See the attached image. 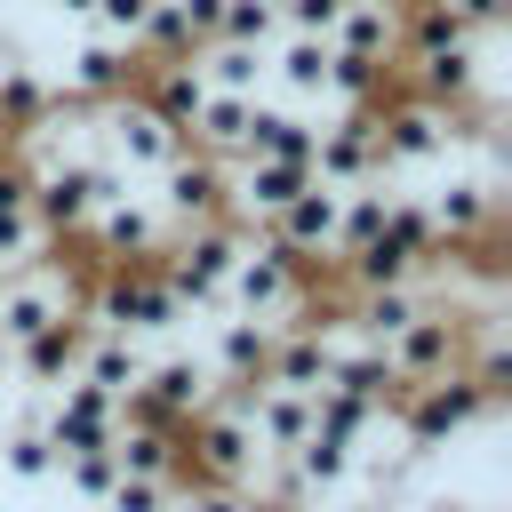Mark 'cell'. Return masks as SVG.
Here are the masks:
<instances>
[{"label": "cell", "instance_id": "obj_17", "mask_svg": "<svg viewBox=\"0 0 512 512\" xmlns=\"http://www.w3.org/2000/svg\"><path fill=\"white\" fill-rule=\"evenodd\" d=\"M80 352H88V320L64 312V320L32 328L24 344H8V384H24V392H56V384H72Z\"/></svg>", "mask_w": 512, "mask_h": 512}, {"label": "cell", "instance_id": "obj_14", "mask_svg": "<svg viewBox=\"0 0 512 512\" xmlns=\"http://www.w3.org/2000/svg\"><path fill=\"white\" fill-rule=\"evenodd\" d=\"M384 360L400 368V384H432V376H448V368L464 360V320L432 296V304H424V312L384 344Z\"/></svg>", "mask_w": 512, "mask_h": 512}, {"label": "cell", "instance_id": "obj_19", "mask_svg": "<svg viewBox=\"0 0 512 512\" xmlns=\"http://www.w3.org/2000/svg\"><path fill=\"white\" fill-rule=\"evenodd\" d=\"M328 64H336V48L320 40V32H280L272 48H264V96H288V104H320V88H328Z\"/></svg>", "mask_w": 512, "mask_h": 512}, {"label": "cell", "instance_id": "obj_6", "mask_svg": "<svg viewBox=\"0 0 512 512\" xmlns=\"http://www.w3.org/2000/svg\"><path fill=\"white\" fill-rule=\"evenodd\" d=\"M504 400H488L464 368H448V376H432V384H408L400 400H392V424H400V440L416 448V456H440L448 440H464L472 424H488Z\"/></svg>", "mask_w": 512, "mask_h": 512}, {"label": "cell", "instance_id": "obj_31", "mask_svg": "<svg viewBox=\"0 0 512 512\" xmlns=\"http://www.w3.org/2000/svg\"><path fill=\"white\" fill-rule=\"evenodd\" d=\"M0 384H8V336H0Z\"/></svg>", "mask_w": 512, "mask_h": 512}, {"label": "cell", "instance_id": "obj_22", "mask_svg": "<svg viewBox=\"0 0 512 512\" xmlns=\"http://www.w3.org/2000/svg\"><path fill=\"white\" fill-rule=\"evenodd\" d=\"M144 360H152V344H128V336L88 328V352H80L72 384H88V392H104L112 408H128V400H136V384H144Z\"/></svg>", "mask_w": 512, "mask_h": 512}, {"label": "cell", "instance_id": "obj_15", "mask_svg": "<svg viewBox=\"0 0 512 512\" xmlns=\"http://www.w3.org/2000/svg\"><path fill=\"white\" fill-rule=\"evenodd\" d=\"M40 432H48L56 456H88V448H112L120 408L88 384H56V392H40Z\"/></svg>", "mask_w": 512, "mask_h": 512}, {"label": "cell", "instance_id": "obj_24", "mask_svg": "<svg viewBox=\"0 0 512 512\" xmlns=\"http://www.w3.org/2000/svg\"><path fill=\"white\" fill-rule=\"evenodd\" d=\"M192 152H208V160H240V152H248V96L208 88V104H200V120H192Z\"/></svg>", "mask_w": 512, "mask_h": 512}, {"label": "cell", "instance_id": "obj_20", "mask_svg": "<svg viewBox=\"0 0 512 512\" xmlns=\"http://www.w3.org/2000/svg\"><path fill=\"white\" fill-rule=\"evenodd\" d=\"M312 136H320V112L288 104V96H248V152L256 160H296L312 168Z\"/></svg>", "mask_w": 512, "mask_h": 512}, {"label": "cell", "instance_id": "obj_27", "mask_svg": "<svg viewBox=\"0 0 512 512\" xmlns=\"http://www.w3.org/2000/svg\"><path fill=\"white\" fill-rule=\"evenodd\" d=\"M176 488L184 480H136V472H120L96 512H176Z\"/></svg>", "mask_w": 512, "mask_h": 512}, {"label": "cell", "instance_id": "obj_18", "mask_svg": "<svg viewBox=\"0 0 512 512\" xmlns=\"http://www.w3.org/2000/svg\"><path fill=\"white\" fill-rule=\"evenodd\" d=\"M200 352H208V368L224 376V392H240V384H264L272 328L248 320V312H200Z\"/></svg>", "mask_w": 512, "mask_h": 512}, {"label": "cell", "instance_id": "obj_9", "mask_svg": "<svg viewBox=\"0 0 512 512\" xmlns=\"http://www.w3.org/2000/svg\"><path fill=\"white\" fill-rule=\"evenodd\" d=\"M64 312H80V272L64 256H32V264L0 272V336L8 344H24L32 328H48Z\"/></svg>", "mask_w": 512, "mask_h": 512}, {"label": "cell", "instance_id": "obj_8", "mask_svg": "<svg viewBox=\"0 0 512 512\" xmlns=\"http://www.w3.org/2000/svg\"><path fill=\"white\" fill-rule=\"evenodd\" d=\"M184 480H224V488H256L264 480V440L248 432V416L232 408V400H216V408H200L184 432Z\"/></svg>", "mask_w": 512, "mask_h": 512}, {"label": "cell", "instance_id": "obj_11", "mask_svg": "<svg viewBox=\"0 0 512 512\" xmlns=\"http://www.w3.org/2000/svg\"><path fill=\"white\" fill-rule=\"evenodd\" d=\"M136 72H144V56H136L128 40H104V32H88V24H80V40L64 48V64H56L48 80H56V96H64V104H104V96L136 88Z\"/></svg>", "mask_w": 512, "mask_h": 512}, {"label": "cell", "instance_id": "obj_5", "mask_svg": "<svg viewBox=\"0 0 512 512\" xmlns=\"http://www.w3.org/2000/svg\"><path fill=\"white\" fill-rule=\"evenodd\" d=\"M240 248H248V224H240V216H216V224L168 232V248H160L152 264H160V280L176 288L184 312H216V304H224V280H232V264H240Z\"/></svg>", "mask_w": 512, "mask_h": 512}, {"label": "cell", "instance_id": "obj_33", "mask_svg": "<svg viewBox=\"0 0 512 512\" xmlns=\"http://www.w3.org/2000/svg\"><path fill=\"white\" fill-rule=\"evenodd\" d=\"M0 64H8V32H0Z\"/></svg>", "mask_w": 512, "mask_h": 512}, {"label": "cell", "instance_id": "obj_2", "mask_svg": "<svg viewBox=\"0 0 512 512\" xmlns=\"http://www.w3.org/2000/svg\"><path fill=\"white\" fill-rule=\"evenodd\" d=\"M464 128H472V112L432 104V96H416V88L376 96V160H384V184L424 176V168H448L456 144H464Z\"/></svg>", "mask_w": 512, "mask_h": 512}, {"label": "cell", "instance_id": "obj_7", "mask_svg": "<svg viewBox=\"0 0 512 512\" xmlns=\"http://www.w3.org/2000/svg\"><path fill=\"white\" fill-rule=\"evenodd\" d=\"M224 400V376L208 368V352L200 344H152V360H144V384H136V400L120 408V416H152V424H192L200 408H216Z\"/></svg>", "mask_w": 512, "mask_h": 512}, {"label": "cell", "instance_id": "obj_29", "mask_svg": "<svg viewBox=\"0 0 512 512\" xmlns=\"http://www.w3.org/2000/svg\"><path fill=\"white\" fill-rule=\"evenodd\" d=\"M272 8H280V32H320V40H328L336 0H272Z\"/></svg>", "mask_w": 512, "mask_h": 512}, {"label": "cell", "instance_id": "obj_12", "mask_svg": "<svg viewBox=\"0 0 512 512\" xmlns=\"http://www.w3.org/2000/svg\"><path fill=\"white\" fill-rule=\"evenodd\" d=\"M336 200H344V192L312 176V184H304V192L264 224V240H272L280 256H296L304 272H336Z\"/></svg>", "mask_w": 512, "mask_h": 512}, {"label": "cell", "instance_id": "obj_13", "mask_svg": "<svg viewBox=\"0 0 512 512\" xmlns=\"http://www.w3.org/2000/svg\"><path fill=\"white\" fill-rule=\"evenodd\" d=\"M312 176L336 184V192L384 176V160H376V104H360V112H328V120H320V136H312Z\"/></svg>", "mask_w": 512, "mask_h": 512}, {"label": "cell", "instance_id": "obj_25", "mask_svg": "<svg viewBox=\"0 0 512 512\" xmlns=\"http://www.w3.org/2000/svg\"><path fill=\"white\" fill-rule=\"evenodd\" d=\"M200 72L224 96H264V48H248V40H208L200 48Z\"/></svg>", "mask_w": 512, "mask_h": 512}, {"label": "cell", "instance_id": "obj_28", "mask_svg": "<svg viewBox=\"0 0 512 512\" xmlns=\"http://www.w3.org/2000/svg\"><path fill=\"white\" fill-rule=\"evenodd\" d=\"M176 512H264V496L256 488H224V480H184Z\"/></svg>", "mask_w": 512, "mask_h": 512}, {"label": "cell", "instance_id": "obj_30", "mask_svg": "<svg viewBox=\"0 0 512 512\" xmlns=\"http://www.w3.org/2000/svg\"><path fill=\"white\" fill-rule=\"evenodd\" d=\"M448 8L464 16L472 40H496V32H504V0H448Z\"/></svg>", "mask_w": 512, "mask_h": 512}, {"label": "cell", "instance_id": "obj_3", "mask_svg": "<svg viewBox=\"0 0 512 512\" xmlns=\"http://www.w3.org/2000/svg\"><path fill=\"white\" fill-rule=\"evenodd\" d=\"M88 136H96V152H104L120 176H160V168H176V160L192 152V136H184L176 120H160L136 88L88 104Z\"/></svg>", "mask_w": 512, "mask_h": 512}, {"label": "cell", "instance_id": "obj_26", "mask_svg": "<svg viewBox=\"0 0 512 512\" xmlns=\"http://www.w3.org/2000/svg\"><path fill=\"white\" fill-rule=\"evenodd\" d=\"M216 40L272 48V40H280V8H272V0H224V16H216Z\"/></svg>", "mask_w": 512, "mask_h": 512}, {"label": "cell", "instance_id": "obj_23", "mask_svg": "<svg viewBox=\"0 0 512 512\" xmlns=\"http://www.w3.org/2000/svg\"><path fill=\"white\" fill-rule=\"evenodd\" d=\"M328 392L336 400H360V408H392L408 384H400V368L384 360V344H360V336H344V352H336V368H328Z\"/></svg>", "mask_w": 512, "mask_h": 512}, {"label": "cell", "instance_id": "obj_1", "mask_svg": "<svg viewBox=\"0 0 512 512\" xmlns=\"http://www.w3.org/2000/svg\"><path fill=\"white\" fill-rule=\"evenodd\" d=\"M80 320L128 344H176V328L192 320L176 304V288L160 280V264H104L96 288H80Z\"/></svg>", "mask_w": 512, "mask_h": 512}, {"label": "cell", "instance_id": "obj_4", "mask_svg": "<svg viewBox=\"0 0 512 512\" xmlns=\"http://www.w3.org/2000/svg\"><path fill=\"white\" fill-rule=\"evenodd\" d=\"M312 304H320V280H312L296 256H280L264 232H248V248H240L216 312H248V320H264V328H288V320H304Z\"/></svg>", "mask_w": 512, "mask_h": 512}, {"label": "cell", "instance_id": "obj_21", "mask_svg": "<svg viewBox=\"0 0 512 512\" xmlns=\"http://www.w3.org/2000/svg\"><path fill=\"white\" fill-rule=\"evenodd\" d=\"M328 48L352 56V64H392V56H400V8H392V0H336Z\"/></svg>", "mask_w": 512, "mask_h": 512}, {"label": "cell", "instance_id": "obj_32", "mask_svg": "<svg viewBox=\"0 0 512 512\" xmlns=\"http://www.w3.org/2000/svg\"><path fill=\"white\" fill-rule=\"evenodd\" d=\"M280 512H328V504H280Z\"/></svg>", "mask_w": 512, "mask_h": 512}, {"label": "cell", "instance_id": "obj_10", "mask_svg": "<svg viewBox=\"0 0 512 512\" xmlns=\"http://www.w3.org/2000/svg\"><path fill=\"white\" fill-rule=\"evenodd\" d=\"M80 248L96 256V264H152L160 248H168V216L152 208V192H120V200H104L88 224H80Z\"/></svg>", "mask_w": 512, "mask_h": 512}, {"label": "cell", "instance_id": "obj_34", "mask_svg": "<svg viewBox=\"0 0 512 512\" xmlns=\"http://www.w3.org/2000/svg\"><path fill=\"white\" fill-rule=\"evenodd\" d=\"M0 408H8V384H0Z\"/></svg>", "mask_w": 512, "mask_h": 512}, {"label": "cell", "instance_id": "obj_16", "mask_svg": "<svg viewBox=\"0 0 512 512\" xmlns=\"http://www.w3.org/2000/svg\"><path fill=\"white\" fill-rule=\"evenodd\" d=\"M152 208L168 216V232L216 224V216H224V160H208V152H184L176 168H160V176H152Z\"/></svg>", "mask_w": 512, "mask_h": 512}]
</instances>
